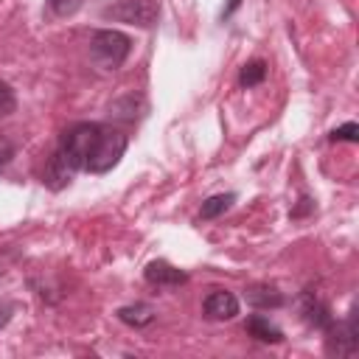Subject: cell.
Returning <instances> with one entry per match:
<instances>
[{"instance_id": "44dd1931", "label": "cell", "mask_w": 359, "mask_h": 359, "mask_svg": "<svg viewBox=\"0 0 359 359\" xmlns=\"http://www.w3.org/2000/svg\"><path fill=\"white\" fill-rule=\"evenodd\" d=\"M11 311H14L11 306H6V309H0V328H3V325H6L8 320H11Z\"/></svg>"}, {"instance_id": "ac0fdd59", "label": "cell", "mask_w": 359, "mask_h": 359, "mask_svg": "<svg viewBox=\"0 0 359 359\" xmlns=\"http://www.w3.org/2000/svg\"><path fill=\"white\" fill-rule=\"evenodd\" d=\"M14 154V146L8 143V140H0V165L3 163H8V157Z\"/></svg>"}, {"instance_id": "2e32d148", "label": "cell", "mask_w": 359, "mask_h": 359, "mask_svg": "<svg viewBox=\"0 0 359 359\" xmlns=\"http://www.w3.org/2000/svg\"><path fill=\"white\" fill-rule=\"evenodd\" d=\"M331 140H351V143H356L359 140V126L353 121L351 123H342V126H337L331 132Z\"/></svg>"}, {"instance_id": "52a82bcc", "label": "cell", "mask_w": 359, "mask_h": 359, "mask_svg": "<svg viewBox=\"0 0 359 359\" xmlns=\"http://www.w3.org/2000/svg\"><path fill=\"white\" fill-rule=\"evenodd\" d=\"M143 278L151 283V286H160V289H171V286H180L188 280V275L177 266H171L168 261H151L146 264L143 269Z\"/></svg>"}, {"instance_id": "3957f363", "label": "cell", "mask_w": 359, "mask_h": 359, "mask_svg": "<svg viewBox=\"0 0 359 359\" xmlns=\"http://www.w3.org/2000/svg\"><path fill=\"white\" fill-rule=\"evenodd\" d=\"M98 129H101V123H76L62 135L59 154L65 157V163L73 171H84V163H87V154L98 137Z\"/></svg>"}, {"instance_id": "ba28073f", "label": "cell", "mask_w": 359, "mask_h": 359, "mask_svg": "<svg viewBox=\"0 0 359 359\" xmlns=\"http://www.w3.org/2000/svg\"><path fill=\"white\" fill-rule=\"evenodd\" d=\"M300 314H303V320H306L309 325H314V328H320V331H325V328L334 323L328 306H325L314 292H306V294L300 297Z\"/></svg>"}, {"instance_id": "d6986e66", "label": "cell", "mask_w": 359, "mask_h": 359, "mask_svg": "<svg viewBox=\"0 0 359 359\" xmlns=\"http://www.w3.org/2000/svg\"><path fill=\"white\" fill-rule=\"evenodd\" d=\"M309 208H314V205H311V199H300V208H294V210H292V216H303Z\"/></svg>"}, {"instance_id": "9a60e30c", "label": "cell", "mask_w": 359, "mask_h": 359, "mask_svg": "<svg viewBox=\"0 0 359 359\" xmlns=\"http://www.w3.org/2000/svg\"><path fill=\"white\" fill-rule=\"evenodd\" d=\"M48 6H50L53 14H59V17H70V14L79 11L81 0H48Z\"/></svg>"}, {"instance_id": "30bf717a", "label": "cell", "mask_w": 359, "mask_h": 359, "mask_svg": "<svg viewBox=\"0 0 359 359\" xmlns=\"http://www.w3.org/2000/svg\"><path fill=\"white\" fill-rule=\"evenodd\" d=\"M244 297H247V303L255 306V309H278V306H283V294H280L275 286H266V283L247 286Z\"/></svg>"}, {"instance_id": "277c9868", "label": "cell", "mask_w": 359, "mask_h": 359, "mask_svg": "<svg viewBox=\"0 0 359 359\" xmlns=\"http://www.w3.org/2000/svg\"><path fill=\"white\" fill-rule=\"evenodd\" d=\"M157 14H160L157 0H121L118 6L104 8L107 20H118V22H129V25H140V28L154 25Z\"/></svg>"}, {"instance_id": "4fadbf2b", "label": "cell", "mask_w": 359, "mask_h": 359, "mask_svg": "<svg viewBox=\"0 0 359 359\" xmlns=\"http://www.w3.org/2000/svg\"><path fill=\"white\" fill-rule=\"evenodd\" d=\"M236 202V194H216V196H208L199 208V219H216L222 216L230 205Z\"/></svg>"}, {"instance_id": "8992f818", "label": "cell", "mask_w": 359, "mask_h": 359, "mask_svg": "<svg viewBox=\"0 0 359 359\" xmlns=\"http://www.w3.org/2000/svg\"><path fill=\"white\" fill-rule=\"evenodd\" d=\"M202 311H205L208 320H233L238 314V297L227 289H216L205 297Z\"/></svg>"}, {"instance_id": "7c38bea8", "label": "cell", "mask_w": 359, "mask_h": 359, "mask_svg": "<svg viewBox=\"0 0 359 359\" xmlns=\"http://www.w3.org/2000/svg\"><path fill=\"white\" fill-rule=\"evenodd\" d=\"M118 320L132 325V328H143V325H149L154 320V309L149 303H132V306L118 309Z\"/></svg>"}, {"instance_id": "e0dca14e", "label": "cell", "mask_w": 359, "mask_h": 359, "mask_svg": "<svg viewBox=\"0 0 359 359\" xmlns=\"http://www.w3.org/2000/svg\"><path fill=\"white\" fill-rule=\"evenodd\" d=\"M14 107H17L14 90H11L6 81H0V115H8V112H14Z\"/></svg>"}, {"instance_id": "ffe728a7", "label": "cell", "mask_w": 359, "mask_h": 359, "mask_svg": "<svg viewBox=\"0 0 359 359\" xmlns=\"http://www.w3.org/2000/svg\"><path fill=\"white\" fill-rule=\"evenodd\" d=\"M238 6H241V0H227V6H224V11H222V17H230Z\"/></svg>"}, {"instance_id": "5b68a950", "label": "cell", "mask_w": 359, "mask_h": 359, "mask_svg": "<svg viewBox=\"0 0 359 359\" xmlns=\"http://www.w3.org/2000/svg\"><path fill=\"white\" fill-rule=\"evenodd\" d=\"M328 339H325V348L328 353H337V356H353L356 348H359V337H356V323L348 320V323H331L325 328Z\"/></svg>"}, {"instance_id": "6da1fadb", "label": "cell", "mask_w": 359, "mask_h": 359, "mask_svg": "<svg viewBox=\"0 0 359 359\" xmlns=\"http://www.w3.org/2000/svg\"><path fill=\"white\" fill-rule=\"evenodd\" d=\"M126 151V135L118 132V129H109V126H101L98 129V137L87 154V163H84V171L90 174H107L112 171L121 157Z\"/></svg>"}, {"instance_id": "5bb4252c", "label": "cell", "mask_w": 359, "mask_h": 359, "mask_svg": "<svg viewBox=\"0 0 359 359\" xmlns=\"http://www.w3.org/2000/svg\"><path fill=\"white\" fill-rule=\"evenodd\" d=\"M264 79H266V65H264L261 59H255V62H247V65L241 67L238 84H241V87H255V84H261Z\"/></svg>"}, {"instance_id": "8fae6325", "label": "cell", "mask_w": 359, "mask_h": 359, "mask_svg": "<svg viewBox=\"0 0 359 359\" xmlns=\"http://www.w3.org/2000/svg\"><path fill=\"white\" fill-rule=\"evenodd\" d=\"M247 334L250 337H255L258 342H283V331L278 328V325H272L266 317H261V314H252V317H247Z\"/></svg>"}, {"instance_id": "9c48e42d", "label": "cell", "mask_w": 359, "mask_h": 359, "mask_svg": "<svg viewBox=\"0 0 359 359\" xmlns=\"http://www.w3.org/2000/svg\"><path fill=\"white\" fill-rule=\"evenodd\" d=\"M73 168L65 163V157L56 151L50 160H48V165H45V174H42V182L48 185V188H53V191H62L65 185H70V180H73Z\"/></svg>"}, {"instance_id": "7a4b0ae2", "label": "cell", "mask_w": 359, "mask_h": 359, "mask_svg": "<svg viewBox=\"0 0 359 359\" xmlns=\"http://www.w3.org/2000/svg\"><path fill=\"white\" fill-rule=\"evenodd\" d=\"M129 50H132V39L121 31L101 28L90 36V56L104 70H118L123 65V59L129 56Z\"/></svg>"}]
</instances>
